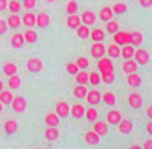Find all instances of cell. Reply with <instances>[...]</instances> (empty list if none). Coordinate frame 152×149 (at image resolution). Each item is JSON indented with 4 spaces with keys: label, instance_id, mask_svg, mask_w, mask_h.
<instances>
[{
    "label": "cell",
    "instance_id": "6da1fadb",
    "mask_svg": "<svg viewBox=\"0 0 152 149\" xmlns=\"http://www.w3.org/2000/svg\"><path fill=\"white\" fill-rule=\"evenodd\" d=\"M114 43L117 46H126L131 43V34L128 32H116L114 34Z\"/></svg>",
    "mask_w": 152,
    "mask_h": 149
},
{
    "label": "cell",
    "instance_id": "7a4b0ae2",
    "mask_svg": "<svg viewBox=\"0 0 152 149\" xmlns=\"http://www.w3.org/2000/svg\"><path fill=\"white\" fill-rule=\"evenodd\" d=\"M11 105H12V110H14V111H17V113H23V111L26 110V105L28 104H26V99H24V97L17 96V97L12 99Z\"/></svg>",
    "mask_w": 152,
    "mask_h": 149
},
{
    "label": "cell",
    "instance_id": "3957f363",
    "mask_svg": "<svg viewBox=\"0 0 152 149\" xmlns=\"http://www.w3.org/2000/svg\"><path fill=\"white\" fill-rule=\"evenodd\" d=\"M132 128H134V125H132V122H131L129 119H123V120L119 122V132L123 134V135L131 134Z\"/></svg>",
    "mask_w": 152,
    "mask_h": 149
},
{
    "label": "cell",
    "instance_id": "277c9868",
    "mask_svg": "<svg viewBox=\"0 0 152 149\" xmlns=\"http://www.w3.org/2000/svg\"><path fill=\"white\" fill-rule=\"evenodd\" d=\"M134 55H135V61H137V64L145 66V64H148V63H149V53L145 50V49H138V50H135V52H134Z\"/></svg>",
    "mask_w": 152,
    "mask_h": 149
},
{
    "label": "cell",
    "instance_id": "5b68a950",
    "mask_svg": "<svg viewBox=\"0 0 152 149\" xmlns=\"http://www.w3.org/2000/svg\"><path fill=\"white\" fill-rule=\"evenodd\" d=\"M43 69V63L38 58H31L28 61V70L32 72V73H38V72H41Z\"/></svg>",
    "mask_w": 152,
    "mask_h": 149
},
{
    "label": "cell",
    "instance_id": "8992f818",
    "mask_svg": "<svg viewBox=\"0 0 152 149\" xmlns=\"http://www.w3.org/2000/svg\"><path fill=\"white\" fill-rule=\"evenodd\" d=\"M120 120H122V114L119 113L117 110L108 111V114H107V122L108 123H111V125H119Z\"/></svg>",
    "mask_w": 152,
    "mask_h": 149
},
{
    "label": "cell",
    "instance_id": "52a82bcc",
    "mask_svg": "<svg viewBox=\"0 0 152 149\" xmlns=\"http://www.w3.org/2000/svg\"><path fill=\"white\" fill-rule=\"evenodd\" d=\"M49 23H50V17L46 12H40V14L35 17V26H38V28H46Z\"/></svg>",
    "mask_w": 152,
    "mask_h": 149
},
{
    "label": "cell",
    "instance_id": "ba28073f",
    "mask_svg": "<svg viewBox=\"0 0 152 149\" xmlns=\"http://www.w3.org/2000/svg\"><path fill=\"white\" fill-rule=\"evenodd\" d=\"M128 104H129V107H131V108L137 110V108H140V107H142L143 101H142L140 94H137V93H132V94H129V96H128Z\"/></svg>",
    "mask_w": 152,
    "mask_h": 149
},
{
    "label": "cell",
    "instance_id": "9c48e42d",
    "mask_svg": "<svg viewBox=\"0 0 152 149\" xmlns=\"http://www.w3.org/2000/svg\"><path fill=\"white\" fill-rule=\"evenodd\" d=\"M84 140L87 142V145H90V146H96V145L99 143V140H100V135H99V134H96L94 131H88V132L85 134Z\"/></svg>",
    "mask_w": 152,
    "mask_h": 149
},
{
    "label": "cell",
    "instance_id": "30bf717a",
    "mask_svg": "<svg viewBox=\"0 0 152 149\" xmlns=\"http://www.w3.org/2000/svg\"><path fill=\"white\" fill-rule=\"evenodd\" d=\"M87 101L90 105H96L102 101V96H100V93L97 90H91V91L87 93Z\"/></svg>",
    "mask_w": 152,
    "mask_h": 149
},
{
    "label": "cell",
    "instance_id": "8fae6325",
    "mask_svg": "<svg viewBox=\"0 0 152 149\" xmlns=\"http://www.w3.org/2000/svg\"><path fill=\"white\" fill-rule=\"evenodd\" d=\"M70 113V108L67 105V102H58L56 104V114L58 117H67Z\"/></svg>",
    "mask_w": 152,
    "mask_h": 149
},
{
    "label": "cell",
    "instance_id": "7c38bea8",
    "mask_svg": "<svg viewBox=\"0 0 152 149\" xmlns=\"http://www.w3.org/2000/svg\"><path fill=\"white\" fill-rule=\"evenodd\" d=\"M44 135L49 142H55L59 137V131L56 129V126H47V129L44 131Z\"/></svg>",
    "mask_w": 152,
    "mask_h": 149
},
{
    "label": "cell",
    "instance_id": "4fadbf2b",
    "mask_svg": "<svg viewBox=\"0 0 152 149\" xmlns=\"http://www.w3.org/2000/svg\"><path fill=\"white\" fill-rule=\"evenodd\" d=\"M70 113H72V116L75 119H81V117L85 116V108L82 105H79V104H76V105H73L70 108Z\"/></svg>",
    "mask_w": 152,
    "mask_h": 149
},
{
    "label": "cell",
    "instance_id": "5bb4252c",
    "mask_svg": "<svg viewBox=\"0 0 152 149\" xmlns=\"http://www.w3.org/2000/svg\"><path fill=\"white\" fill-rule=\"evenodd\" d=\"M91 55L94 58H102L105 55V47L104 44H100V43H94L93 47H91Z\"/></svg>",
    "mask_w": 152,
    "mask_h": 149
},
{
    "label": "cell",
    "instance_id": "9a60e30c",
    "mask_svg": "<svg viewBox=\"0 0 152 149\" xmlns=\"http://www.w3.org/2000/svg\"><path fill=\"white\" fill-rule=\"evenodd\" d=\"M93 131L99 135H105L108 132V125L105 122H94V126H93Z\"/></svg>",
    "mask_w": 152,
    "mask_h": 149
},
{
    "label": "cell",
    "instance_id": "2e32d148",
    "mask_svg": "<svg viewBox=\"0 0 152 149\" xmlns=\"http://www.w3.org/2000/svg\"><path fill=\"white\" fill-rule=\"evenodd\" d=\"M24 43V37L21 34H15V35H12V38H11V46L14 47V49H20Z\"/></svg>",
    "mask_w": 152,
    "mask_h": 149
},
{
    "label": "cell",
    "instance_id": "e0dca14e",
    "mask_svg": "<svg viewBox=\"0 0 152 149\" xmlns=\"http://www.w3.org/2000/svg\"><path fill=\"white\" fill-rule=\"evenodd\" d=\"M94 20H96V17H94V14H93L91 11H85L84 14H82V17H81V21L85 24V26H88V24H93Z\"/></svg>",
    "mask_w": 152,
    "mask_h": 149
},
{
    "label": "cell",
    "instance_id": "ac0fdd59",
    "mask_svg": "<svg viewBox=\"0 0 152 149\" xmlns=\"http://www.w3.org/2000/svg\"><path fill=\"white\" fill-rule=\"evenodd\" d=\"M97 67H99V70H100V72L113 70V63H111V59H108V58H100Z\"/></svg>",
    "mask_w": 152,
    "mask_h": 149
},
{
    "label": "cell",
    "instance_id": "d6986e66",
    "mask_svg": "<svg viewBox=\"0 0 152 149\" xmlns=\"http://www.w3.org/2000/svg\"><path fill=\"white\" fill-rule=\"evenodd\" d=\"M44 122H46V125L47 126H58V123H59V117L58 114H53V113H50L44 117Z\"/></svg>",
    "mask_w": 152,
    "mask_h": 149
},
{
    "label": "cell",
    "instance_id": "ffe728a7",
    "mask_svg": "<svg viewBox=\"0 0 152 149\" xmlns=\"http://www.w3.org/2000/svg\"><path fill=\"white\" fill-rule=\"evenodd\" d=\"M100 81H104L105 84H113L114 82V70L100 72Z\"/></svg>",
    "mask_w": 152,
    "mask_h": 149
},
{
    "label": "cell",
    "instance_id": "44dd1931",
    "mask_svg": "<svg viewBox=\"0 0 152 149\" xmlns=\"http://www.w3.org/2000/svg\"><path fill=\"white\" fill-rule=\"evenodd\" d=\"M134 47L131 46V44H126V46H123V49L120 50V55L125 58V59H131L132 56H134Z\"/></svg>",
    "mask_w": 152,
    "mask_h": 149
},
{
    "label": "cell",
    "instance_id": "7402d4cb",
    "mask_svg": "<svg viewBox=\"0 0 152 149\" xmlns=\"http://www.w3.org/2000/svg\"><path fill=\"white\" fill-rule=\"evenodd\" d=\"M113 14H114L113 9L108 8V6H105V8L100 9V14L99 15H100V20H102V21H110L113 18Z\"/></svg>",
    "mask_w": 152,
    "mask_h": 149
},
{
    "label": "cell",
    "instance_id": "603a6c76",
    "mask_svg": "<svg viewBox=\"0 0 152 149\" xmlns=\"http://www.w3.org/2000/svg\"><path fill=\"white\" fill-rule=\"evenodd\" d=\"M135 70H137V63L135 61L126 59L123 63V72L125 73H135Z\"/></svg>",
    "mask_w": 152,
    "mask_h": 149
},
{
    "label": "cell",
    "instance_id": "cb8c5ba5",
    "mask_svg": "<svg viewBox=\"0 0 152 149\" xmlns=\"http://www.w3.org/2000/svg\"><path fill=\"white\" fill-rule=\"evenodd\" d=\"M67 24H69V28H76L78 29L79 26H81V17H78L76 14H73V15H69V18H67Z\"/></svg>",
    "mask_w": 152,
    "mask_h": 149
},
{
    "label": "cell",
    "instance_id": "d4e9b609",
    "mask_svg": "<svg viewBox=\"0 0 152 149\" xmlns=\"http://www.w3.org/2000/svg\"><path fill=\"white\" fill-rule=\"evenodd\" d=\"M128 84H129L131 87H140L142 78L138 76L137 73H129V74H128Z\"/></svg>",
    "mask_w": 152,
    "mask_h": 149
},
{
    "label": "cell",
    "instance_id": "484cf974",
    "mask_svg": "<svg viewBox=\"0 0 152 149\" xmlns=\"http://www.w3.org/2000/svg\"><path fill=\"white\" fill-rule=\"evenodd\" d=\"M12 99H14V96H12L11 91H0V102H2V105H6V104H11Z\"/></svg>",
    "mask_w": 152,
    "mask_h": 149
},
{
    "label": "cell",
    "instance_id": "4316f807",
    "mask_svg": "<svg viewBox=\"0 0 152 149\" xmlns=\"http://www.w3.org/2000/svg\"><path fill=\"white\" fill-rule=\"evenodd\" d=\"M17 128H18V125H17L15 120H8L5 123V132L6 134H14L17 131Z\"/></svg>",
    "mask_w": 152,
    "mask_h": 149
},
{
    "label": "cell",
    "instance_id": "83f0119b",
    "mask_svg": "<svg viewBox=\"0 0 152 149\" xmlns=\"http://www.w3.org/2000/svg\"><path fill=\"white\" fill-rule=\"evenodd\" d=\"M6 23H8V26H11V28H18L20 23H21V18L17 14H12V15H9Z\"/></svg>",
    "mask_w": 152,
    "mask_h": 149
},
{
    "label": "cell",
    "instance_id": "f1b7e54d",
    "mask_svg": "<svg viewBox=\"0 0 152 149\" xmlns=\"http://www.w3.org/2000/svg\"><path fill=\"white\" fill-rule=\"evenodd\" d=\"M143 43V35L140 34V32H134V34H131V46H140Z\"/></svg>",
    "mask_w": 152,
    "mask_h": 149
},
{
    "label": "cell",
    "instance_id": "f546056e",
    "mask_svg": "<svg viewBox=\"0 0 152 149\" xmlns=\"http://www.w3.org/2000/svg\"><path fill=\"white\" fill-rule=\"evenodd\" d=\"M21 21L26 24V26H29V28H31V26H35V15L32 14V12H26Z\"/></svg>",
    "mask_w": 152,
    "mask_h": 149
},
{
    "label": "cell",
    "instance_id": "4dcf8cb0",
    "mask_svg": "<svg viewBox=\"0 0 152 149\" xmlns=\"http://www.w3.org/2000/svg\"><path fill=\"white\" fill-rule=\"evenodd\" d=\"M90 37H91V38H93L96 43H100V41L105 38V37H104V31H100V29L91 31V32H90Z\"/></svg>",
    "mask_w": 152,
    "mask_h": 149
},
{
    "label": "cell",
    "instance_id": "1f68e13d",
    "mask_svg": "<svg viewBox=\"0 0 152 149\" xmlns=\"http://www.w3.org/2000/svg\"><path fill=\"white\" fill-rule=\"evenodd\" d=\"M20 76H17V74H12V76H9V81H8V85L11 87V88H18L20 87Z\"/></svg>",
    "mask_w": 152,
    "mask_h": 149
},
{
    "label": "cell",
    "instance_id": "d6a6232c",
    "mask_svg": "<svg viewBox=\"0 0 152 149\" xmlns=\"http://www.w3.org/2000/svg\"><path fill=\"white\" fill-rule=\"evenodd\" d=\"M108 55H110L111 58H119V56H120V47H119L117 44H111V46L108 47Z\"/></svg>",
    "mask_w": 152,
    "mask_h": 149
},
{
    "label": "cell",
    "instance_id": "836d02e7",
    "mask_svg": "<svg viewBox=\"0 0 152 149\" xmlns=\"http://www.w3.org/2000/svg\"><path fill=\"white\" fill-rule=\"evenodd\" d=\"M3 72H5V74H8V76H12V74L17 73V66L12 64V63H8V64H5Z\"/></svg>",
    "mask_w": 152,
    "mask_h": 149
},
{
    "label": "cell",
    "instance_id": "e575fe53",
    "mask_svg": "<svg viewBox=\"0 0 152 149\" xmlns=\"http://www.w3.org/2000/svg\"><path fill=\"white\" fill-rule=\"evenodd\" d=\"M73 94L76 97H85L87 96V88H85V85H78V87H75V90H73Z\"/></svg>",
    "mask_w": 152,
    "mask_h": 149
},
{
    "label": "cell",
    "instance_id": "d590c367",
    "mask_svg": "<svg viewBox=\"0 0 152 149\" xmlns=\"http://www.w3.org/2000/svg\"><path fill=\"white\" fill-rule=\"evenodd\" d=\"M107 31H108L110 34H116V32H119V23H117V21H114V20L107 21Z\"/></svg>",
    "mask_w": 152,
    "mask_h": 149
},
{
    "label": "cell",
    "instance_id": "8d00e7d4",
    "mask_svg": "<svg viewBox=\"0 0 152 149\" xmlns=\"http://www.w3.org/2000/svg\"><path fill=\"white\" fill-rule=\"evenodd\" d=\"M102 101H104L107 105L113 107L114 104H116V96H114L113 93H105V94L102 96Z\"/></svg>",
    "mask_w": 152,
    "mask_h": 149
},
{
    "label": "cell",
    "instance_id": "74e56055",
    "mask_svg": "<svg viewBox=\"0 0 152 149\" xmlns=\"http://www.w3.org/2000/svg\"><path fill=\"white\" fill-rule=\"evenodd\" d=\"M76 81H78L79 85H85L88 82V74L85 72H78V74H76Z\"/></svg>",
    "mask_w": 152,
    "mask_h": 149
},
{
    "label": "cell",
    "instance_id": "f35d334b",
    "mask_svg": "<svg viewBox=\"0 0 152 149\" xmlns=\"http://www.w3.org/2000/svg\"><path fill=\"white\" fill-rule=\"evenodd\" d=\"M78 37L79 38H87V37H90V29H88V26H85V24L79 26L78 28Z\"/></svg>",
    "mask_w": 152,
    "mask_h": 149
},
{
    "label": "cell",
    "instance_id": "ab89813d",
    "mask_svg": "<svg viewBox=\"0 0 152 149\" xmlns=\"http://www.w3.org/2000/svg\"><path fill=\"white\" fill-rule=\"evenodd\" d=\"M85 116H87V119L90 120V122H96V119H97V110L88 108V110L85 111Z\"/></svg>",
    "mask_w": 152,
    "mask_h": 149
},
{
    "label": "cell",
    "instance_id": "60d3db41",
    "mask_svg": "<svg viewBox=\"0 0 152 149\" xmlns=\"http://www.w3.org/2000/svg\"><path fill=\"white\" fill-rule=\"evenodd\" d=\"M23 37H24V40H26L28 43H35V41H37V38H38L37 34H35L34 31H26Z\"/></svg>",
    "mask_w": 152,
    "mask_h": 149
},
{
    "label": "cell",
    "instance_id": "b9f144b4",
    "mask_svg": "<svg viewBox=\"0 0 152 149\" xmlns=\"http://www.w3.org/2000/svg\"><path fill=\"white\" fill-rule=\"evenodd\" d=\"M88 82H90L91 85H97V84L100 82V76H99V73L91 72L90 74H88Z\"/></svg>",
    "mask_w": 152,
    "mask_h": 149
},
{
    "label": "cell",
    "instance_id": "7bdbcfd3",
    "mask_svg": "<svg viewBox=\"0 0 152 149\" xmlns=\"http://www.w3.org/2000/svg\"><path fill=\"white\" fill-rule=\"evenodd\" d=\"M113 12L114 14H125L126 12V5L125 3H116L113 6Z\"/></svg>",
    "mask_w": 152,
    "mask_h": 149
},
{
    "label": "cell",
    "instance_id": "ee69618b",
    "mask_svg": "<svg viewBox=\"0 0 152 149\" xmlns=\"http://www.w3.org/2000/svg\"><path fill=\"white\" fill-rule=\"evenodd\" d=\"M8 8L11 12H14V14H17V12L20 11V3L17 2V0H11V2L8 3Z\"/></svg>",
    "mask_w": 152,
    "mask_h": 149
},
{
    "label": "cell",
    "instance_id": "f6af8a7d",
    "mask_svg": "<svg viewBox=\"0 0 152 149\" xmlns=\"http://www.w3.org/2000/svg\"><path fill=\"white\" fill-rule=\"evenodd\" d=\"M76 11H78V3H76L75 0L69 2V5H67V12H69V15H73V14H76Z\"/></svg>",
    "mask_w": 152,
    "mask_h": 149
},
{
    "label": "cell",
    "instance_id": "bcb514c9",
    "mask_svg": "<svg viewBox=\"0 0 152 149\" xmlns=\"http://www.w3.org/2000/svg\"><path fill=\"white\" fill-rule=\"evenodd\" d=\"M76 66H78L79 69H87V67H88V59H85V58H78V61H76Z\"/></svg>",
    "mask_w": 152,
    "mask_h": 149
},
{
    "label": "cell",
    "instance_id": "7dc6e473",
    "mask_svg": "<svg viewBox=\"0 0 152 149\" xmlns=\"http://www.w3.org/2000/svg\"><path fill=\"white\" fill-rule=\"evenodd\" d=\"M78 70H79V67L76 66V63H70V64H67V72H69V73L75 74V73H78Z\"/></svg>",
    "mask_w": 152,
    "mask_h": 149
},
{
    "label": "cell",
    "instance_id": "c3c4849f",
    "mask_svg": "<svg viewBox=\"0 0 152 149\" xmlns=\"http://www.w3.org/2000/svg\"><path fill=\"white\" fill-rule=\"evenodd\" d=\"M8 31V23L5 20H0V35H3Z\"/></svg>",
    "mask_w": 152,
    "mask_h": 149
},
{
    "label": "cell",
    "instance_id": "681fc988",
    "mask_svg": "<svg viewBox=\"0 0 152 149\" xmlns=\"http://www.w3.org/2000/svg\"><path fill=\"white\" fill-rule=\"evenodd\" d=\"M23 5H24V8H26V9H32L35 6V0H24Z\"/></svg>",
    "mask_w": 152,
    "mask_h": 149
},
{
    "label": "cell",
    "instance_id": "f907efd6",
    "mask_svg": "<svg viewBox=\"0 0 152 149\" xmlns=\"http://www.w3.org/2000/svg\"><path fill=\"white\" fill-rule=\"evenodd\" d=\"M140 5L143 8H149V6H152V0H140Z\"/></svg>",
    "mask_w": 152,
    "mask_h": 149
},
{
    "label": "cell",
    "instance_id": "816d5d0a",
    "mask_svg": "<svg viewBox=\"0 0 152 149\" xmlns=\"http://www.w3.org/2000/svg\"><path fill=\"white\" fill-rule=\"evenodd\" d=\"M143 149H152V139H149L143 143Z\"/></svg>",
    "mask_w": 152,
    "mask_h": 149
},
{
    "label": "cell",
    "instance_id": "f5cc1de1",
    "mask_svg": "<svg viewBox=\"0 0 152 149\" xmlns=\"http://www.w3.org/2000/svg\"><path fill=\"white\" fill-rule=\"evenodd\" d=\"M8 8V3H6V0H0V11H5Z\"/></svg>",
    "mask_w": 152,
    "mask_h": 149
},
{
    "label": "cell",
    "instance_id": "db71d44e",
    "mask_svg": "<svg viewBox=\"0 0 152 149\" xmlns=\"http://www.w3.org/2000/svg\"><path fill=\"white\" fill-rule=\"evenodd\" d=\"M146 116H148V117H149V119L152 120V105L146 108Z\"/></svg>",
    "mask_w": 152,
    "mask_h": 149
},
{
    "label": "cell",
    "instance_id": "11a10c76",
    "mask_svg": "<svg viewBox=\"0 0 152 149\" xmlns=\"http://www.w3.org/2000/svg\"><path fill=\"white\" fill-rule=\"evenodd\" d=\"M146 131H148V134H151V135H152V120H151V122H148V125H146Z\"/></svg>",
    "mask_w": 152,
    "mask_h": 149
},
{
    "label": "cell",
    "instance_id": "9f6ffc18",
    "mask_svg": "<svg viewBox=\"0 0 152 149\" xmlns=\"http://www.w3.org/2000/svg\"><path fill=\"white\" fill-rule=\"evenodd\" d=\"M129 149H143V148H142V146H138V145H131Z\"/></svg>",
    "mask_w": 152,
    "mask_h": 149
},
{
    "label": "cell",
    "instance_id": "6f0895ef",
    "mask_svg": "<svg viewBox=\"0 0 152 149\" xmlns=\"http://www.w3.org/2000/svg\"><path fill=\"white\" fill-rule=\"evenodd\" d=\"M2 90H3V82L0 81V91H2Z\"/></svg>",
    "mask_w": 152,
    "mask_h": 149
},
{
    "label": "cell",
    "instance_id": "680465c9",
    "mask_svg": "<svg viewBox=\"0 0 152 149\" xmlns=\"http://www.w3.org/2000/svg\"><path fill=\"white\" fill-rule=\"evenodd\" d=\"M0 113H2V102H0Z\"/></svg>",
    "mask_w": 152,
    "mask_h": 149
},
{
    "label": "cell",
    "instance_id": "91938a15",
    "mask_svg": "<svg viewBox=\"0 0 152 149\" xmlns=\"http://www.w3.org/2000/svg\"><path fill=\"white\" fill-rule=\"evenodd\" d=\"M47 2H55V0H47Z\"/></svg>",
    "mask_w": 152,
    "mask_h": 149
},
{
    "label": "cell",
    "instance_id": "94428289",
    "mask_svg": "<svg viewBox=\"0 0 152 149\" xmlns=\"http://www.w3.org/2000/svg\"><path fill=\"white\" fill-rule=\"evenodd\" d=\"M38 149H41V148H38Z\"/></svg>",
    "mask_w": 152,
    "mask_h": 149
}]
</instances>
